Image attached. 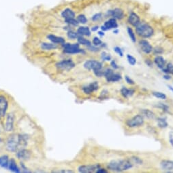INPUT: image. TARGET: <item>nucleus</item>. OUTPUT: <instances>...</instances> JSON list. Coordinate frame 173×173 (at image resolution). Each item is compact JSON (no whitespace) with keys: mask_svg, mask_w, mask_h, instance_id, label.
I'll return each instance as SVG.
<instances>
[{"mask_svg":"<svg viewBox=\"0 0 173 173\" xmlns=\"http://www.w3.org/2000/svg\"><path fill=\"white\" fill-rule=\"evenodd\" d=\"M157 124L158 126L160 128H166L168 126V124L167 121H166V119L165 117H158L157 118Z\"/></svg>","mask_w":173,"mask_h":173,"instance_id":"cd10ccee","label":"nucleus"},{"mask_svg":"<svg viewBox=\"0 0 173 173\" xmlns=\"http://www.w3.org/2000/svg\"><path fill=\"white\" fill-rule=\"evenodd\" d=\"M41 48H42L43 50H55L57 48V44H54V43H42L41 44Z\"/></svg>","mask_w":173,"mask_h":173,"instance_id":"bb28decb","label":"nucleus"},{"mask_svg":"<svg viewBox=\"0 0 173 173\" xmlns=\"http://www.w3.org/2000/svg\"><path fill=\"white\" fill-rule=\"evenodd\" d=\"M114 51L115 52L117 53V54L119 55V56L121 57H123V50H121V48H119V46H115L114 48Z\"/></svg>","mask_w":173,"mask_h":173,"instance_id":"a18cd8bd","label":"nucleus"},{"mask_svg":"<svg viewBox=\"0 0 173 173\" xmlns=\"http://www.w3.org/2000/svg\"><path fill=\"white\" fill-rule=\"evenodd\" d=\"M100 168V166L99 164H94V165H83L79 167V172L81 173H91L96 172L97 170Z\"/></svg>","mask_w":173,"mask_h":173,"instance_id":"1a4fd4ad","label":"nucleus"},{"mask_svg":"<svg viewBox=\"0 0 173 173\" xmlns=\"http://www.w3.org/2000/svg\"><path fill=\"white\" fill-rule=\"evenodd\" d=\"M98 34L100 35V37H104L105 35V33H104V31H100L98 32Z\"/></svg>","mask_w":173,"mask_h":173,"instance_id":"13d9d810","label":"nucleus"},{"mask_svg":"<svg viewBox=\"0 0 173 173\" xmlns=\"http://www.w3.org/2000/svg\"><path fill=\"white\" fill-rule=\"evenodd\" d=\"M15 120V115L13 113H8V115L6 117L5 129L7 132H10L13 130L14 123Z\"/></svg>","mask_w":173,"mask_h":173,"instance_id":"9b49d317","label":"nucleus"},{"mask_svg":"<svg viewBox=\"0 0 173 173\" xmlns=\"http://www.w3.org/2000/svg\"><path fill=\"white\" fill-rule=\"evenodd\" d=\"M96 172L97 173H107V172H108V171H107L106 169H104V168H98V170H97Z\"/></svg>","mask_w":173,"mask_h":173,"instance_id":"603ef678","label":"nucleus"},{"mask_svg":"<svg viewBox=\"0 0 173 173\" xmlns=\"http://www.w3.org/2000/svg\"><path fill=\"white\" fill-rule=\"evenodd\" d=\"M154 63L156 65L158 68L162 70L166 66V60L163 56H157L154 58Z\"/></svg>","mask_w":173,"mask_h":173,"instance_id":"aec40b11","label":"nucleus"},{"mask_svg":"<svg viewBox=\"0 0 173 173\" xmlns=\"http://www.w3.org/2000/svg\"><path fill=\"white\" fill-rule=\"evenodd\" d=\"M99 87H100V85H99L98 81H93V82L90 83L89 84L84 85L82 88V90H83V92L86 94H91L94 91L98 90L99 89Z\"/></svg>","mask_w":173,"mask_h":173,"instance_id":"9d476101","label":"nucleus"},{"mask_svg":"<svg viewBox=\"0 0 173 173\" xmlns=\"http://www.w3.org/2000/svg\"><path fill=\"white\" fill-rule=\"evenodd\" d=\"M92 42H93V44L96 46H100L102 44V40H101L98 37H94V39H93Z\"/></svg>","mask_w":173,"mask_h":173,"instance_id":"79ce46f5","label":"nucleus"},{"mask_svg":"<svg viewBox=\"0 0 173 173\" xmlns=\"http://www.w3.org/2000/svg\"><path fill=\"white\" fill-rule=\"evenodd\" d=\"M104 25L105 26V27L106 28L107 31L110 29H115V28H118L119 26V24L117 23V20L114 18H111L108 20H106V21L104 22Z\"/></svg>","mask_w":173,"mask_h":173,"instance_id":"dca6fc26","label":"nucleus"},{"mask_svg":"<svg viewBox=\"0 0 173 173\" xmlns=\"http://www.w3.org/2000/svg\"><path fill=\"white\" fill-rule=\"evenodd\" d=\"M21 169H23V172H31V171L29 170L23 163H21Z\"/></svg>","mask_w":173,"mask_h":173,"instance_id":"864d4df0","label":"nucleus"},{"mask_svg":"<svg viewBox=\"0 0 173 173\" xmlns=\"http://www.w3.org/2000/svg\"><path fill=\"white\" fill-rule=\"evenodd\" d=\"M121 94L125 99H128L129 97H132L135 93V90L133 88H127V87H122L121 89Z\"/></svg>","mask_w":173,"mask_h":173,"instance_id":"a211bd4d","label":"nucleus"},{"mask_svg":"<svg viewBox=\"0 0 173 173\" xmlns=\"http://www.w3.org/2000/svg\"><path fill=\"white\" fill-rule=\"evenodd\" d=\"M168 88H169V90H170V91L172 92H173V87L172 86V85H168Z\"/></svg>","mask_w":173,"mask_h":173,"instance_id":"680f3d73","label":"nucleus"},{"mask_svg":"<svg viewBox=\"0 0 173 173\" xmlns=\"http://www.w3.org/2000/svg\"><path fill=\"white\" fill-rule=\"evenodd\" d=\"M127 60L128 61L129 64L132 66H134L136 64V59L130 54H127Z\"/></svg>","mask_w":173,"mask_h":173,"instance_id":"4c0bfd02","label":"nucleus"},{"mask_svg":"<svg viewBox=\"0 0 173 173\" xmlns=\"http://www.w3.org/2000/svg\"><path fill=\"white\" fill-rule=\"evenodd\" d=\"M87 49L89 51H91V52H98L100 51V48H98V46H96L92 44H91L90 46H87Z\"/></svg>","mask_w":173,"mask_h":173,"instance_id":"c03bdc74","label":"nucleus"},{"mask_svg":"<svg viewBox=\"0 0 173 173\" xmlns=\"http://www.w3.org/2000/svg\"><path fill=\"white\" fill-rule=\"evenodd\" d=\"M145 64L147 65V66H149V67H153V63L152 62V60H150L149 58L145 59Z\"/></svg>","mask_w":173,"mask_h":173,"instance_id":"8fccbe9b","label":"nucleus"},{"mask_svg":"<svg viewBox=\"0 0 173 173\" xmlns=\"http://www.w3.org/2000/svg\"><path fill=\"white\" fill-rule=\"evenodd\" d=\"M0 117H1V115H0Z\"/></svg>","mask_w":173,"mask_h":173,"instance_id":"0e129e2a","label":"nucleus"},{"mask_svg":"<svg viewBox=\"0 0 173 173\" xmlns=\"http://www.w3.org/2000/svg\"><path fill=\"white\" fill-rule=\"evenodd\" d=\"M77 41L79 44L83 45V46H86V47L90 46V45L91 44V43L89 40H86V39H85V38H83V36H81V35H79V38H77Z\"/></svg>","mask_w":173,"mask_h":173,"instance_id":"c85d7f7f","label":"nucleus"},{"mask_svg":"<svg viewBox=\"0 0 173 173\" xmlns=\"http://www.w3.org/2000/svg\"><path fill=\"white\" fill-rule=\"evenodd\" d=\"M61 15L64 19L68 18H72L75 17V12L70 8H65L64 10H63L61 12Z\"/></svg>","mask_w":173,"mask_h":173,"instance_id":"412c9836","label":"nucleus"},{"mask_svg":"<svg viewBox=\"0 0 173 173\" xmlns=\"http://www.w3.org/2000/svg\"><path fill=\"white\" fill-rule=\"evenodd\" d=\"M162 72L166 73V74H172L173 75V64L172 63H168L164 68L162 69Z\"/></svg>","mask_w":173,"mask_h":173,"instance_id":"c756f323","label":"nucleus"},{"mask_svg":"<svg viewBox=\"0 0 173 173\" xmlns=\"http://www.w3.org/2000/svg\"><path fill=\"white\" fill-rule=\"evenodd\" d=\"M125 80L126 81L127 83H128L129 85H134L135 82L132 79L130 78V77H129L128 75H125Z\"/></svg>","mask_w":173,"mask_h":173,"instance_id":"49530a36","label":"nucleus"},{"mask_svg":"<svg viewBox=\"0 0 173 173\" xmlns=\"http://www.w3.org/2000/svg\"><path fill=\"white\" fill-rule=\"evenodd\" d=\"M132 159L134 162H135L137 164H142V163H143V160L141 158H138V157H133Z\"/></svg>","mask_w":173,"mask_h":173,"instance_id":"09e8293b","label":"nucleus"},{"mask_svg":"<svg viewBox=\"0 0 173 173\" xmlns=\"http://www.w3.org/2000/svg\"><path fill=\"white\" fill-rule=\"evenodd\" d=\"M94 73L96 77H102L104 76V69H99V70L94 71Z\"/></svg>","mask_w":173,"mask_h":173,"instance_id":"37998d69","label":"nucleus"},{"mask_svg":"<svg viewBox=\"0 0 173 173\" xmlns=\"http://www.w3.org/2000/svg\"><path fill=\"white\" fill-rule=\"evenodd\" d=\"M127 33H128V35L129 37V38H130V40H132V42L133 43H136V35L134 33V32L132 28L128 26V27L127 28Z\"/></svg>","mask_w":173,"mask_h":173,"instance_id":"2f4dec72","label":"nucleus"},{"mask_svg":"<svg viewBox=\"0 0 173 173\" xmlns=\"http://www.w3.org/2000/svg\"><path fill=\"white\" fill-rule=\"evenodd\" d=\"M127 22L132 26L136 27L141 22V18H140L139 16L136 13H135L134 12H131L129 13L128 18H127Z\"/></svg>","mask_w":173,"mask_h":173,"instance_id":"4468645a","label":"nucleus"},{"mask_svg":"<svg viewBox=\"0 0 173 173\" xmlns=\"http://www.w3.org/2000/svg\"><path fill=\"white\" fill-rule=\"evenodd\" d=\"M0 142H1V138H0Z\"/></svg>","mask_w":173,"mask_h":173,"instance_id":"e2e57ef3","label":"nucleus"},{"mask_svg":"<svg viewBox=\"0 0 173 173\" xmlns=\"http://www.w3.org/2000/svg\"><path fill=\"white\" fill-rule=\"evenodd\" d=\"M67 36L69 39H71V40H75V39H77L79 37V35L77 32L74 31L72 30H69L67 32Z\"/></svg>","mask_w":173,"mask_h":173,"instance_id":"72a5a7b5","label":"nucleus"},{"mask_svg":"<svg viewBox=\"0 0 173 173\" xmlns=\"http://www.w3.org/2000/svg\"><path fill=\"white\" fill-rule=\"evenodd\" d=\"M53 172H73V171L63 170H59V171H53Z\"/></svg>","mask_w":173,"mask_h":173,"instance_id":"6e6d98bb","label":"nucleus"},{"mask_svg":"<svg viewBox=\"0 0 173 173\" xmlns=\"http://www.w3.org/2000/svg\"><path fill=\"white\" fill-rule=\"evenodd\" d=\"M9 157L7 155H4L0 157V166L4 168H8L9 165Z\"/></svg>","mask_w":173,"mask_h":173,"instance_id":"b1692460","label":"nucleus"},{"mask_svg":"<svg viewBox=\"0 0 173 173\" xmlns=\"http://www.w3.org/2000/svg\"><path fill=\"white\" fill-rule=\"evenodd\" d=\"M98 28H99V26L98 25H96V26H93V27H91V31H97L98 30Z\"/></svg>","mask_w":173,"mask_h":173,"instance_id":"4d7b16f0","label":"nucleus"},{"mask_svg":"<svg viewBox=\"0 0 173 173\" xmlns=\"http://www.w3.org/2000/svg\"><path fill=\"white\" fill-rule=\"evenodd\" d=\"M103 18V14L102 13H101V12H98V13H96L95 14L94 16L91 17V20L93 21H100Z\"/></svg>","mask_w":173,"mask_h":173,"instance_id":"58836bf2","label":"nucleus"},{"mask_svg":"<svg viewBox=\"0 0 173 173\" xmlns=\"http://www.w3.org/2000/svg\"><path fill=\"white\" fill-rule=\"evenodd\" d=\"M63 48V52L65 54H85V51L83 49H81L79 46V44H62Z\"/></svg>","mask_w":173,"mask_h":173,"instance_id":"20e7f679","label":"nucleus"},{"mask_svg":"<svg viewBox=\"0 0 173 173\" xmlns=\"http://www.w3.org/2000/svg\"><path fill=\"white\" fill-rule=\"evenodd\" d=\"M119 33V30L118 29V28H115L114 30H113V33L114 34H115V35H117V34H118Z\"/></svg>","mask_w":173,"mask_h":173,"instance_id":"bf43d9fd","label":"nucleus"},{"mask_svg":"<svg viewBox=\"0 0 173 173\" xmlns=\"http://www.w3.org/2000/svg\"><path fill=\"white\" fill-rule=\"evenodd\" d=\"M110 65L114 70H117V69H118L119 68V65L117 64L116 61H115V60H112L110 61Z\"/></svg>","mask_w":173,"mask_h":173,"instance_id":"de8ad7c7","label":"nucleus"},{"mask_svg":"<svg viewBox=\"0 0 173 173\" xmlns=\"http://www.w3.org/2000/svg\"><path fill=\"white\" fill-rule=\"evenodd\" d=\"M136 33L143 38H149L153 35L154 29L151 25L145 22H140L136 26Z\"/></svg>","mask_w":173,"mask_h":173,"instance_id":"7ed1b4c3","label":"nucleus"},{"mask_svg":"<svg viewBox=\"0 0 173 173\" xmlns=\"http://www.w3.org/2000/svg\"><path fill=\"white\" fill-rule=\"evenodd\" d=\"M8 107V101L3 95H0V115L4 117L7 112Z\"/></svg>","mask_w":173,"mask_h":173,"instance_id":"ddd939ff","label":"nucleus"},{"mask_svg":"<svg viewBox=\"0 0 173 173\" xmlns=\"http://www.w3.org/2000/svg\"><path fill=\"white\" fill-rule=\"evenodd\" d=\"M56 67L58 69L62 71H70L72 70L73 68H75V63L72 60L69 59V60H63L59 61L56 63Z\"/></svg>","mask_w":173,"mask_h":173,"instance_id":"423d86ee","label":"nucleus"},{"mask_svg":"<svg viewBox=\"0 0 173 173\" xmlns=\"http://www.w3.org/2000/svg\"><path fill=\"white\" fill-rule=\"evenodd\" d=\"M77 20H78V22H79V24L81 23L85 24L87 22V18H86L85 14H79V15L77 16Z\"/></svg>","mask_w":173,"mask_h":173,"instance_id":"c9c22d12","label":"nucleus"},{"mask_svg":"<svg viewBox=\"0 0 173 173\" xmlns=\"http://www.w3.org/2000/svg\"><path fill=\"white\" fill-rule=\"evenodd\" d=\"M126 126L129 128H138L143 126L145 124V118L141 114H138L132 117L130 119H128L125 122Z\"/></svg>","mask_w":173,"mask_h":173,"instance_id":"39448f33","label":"nucleus"},{"mask_svg":"<svg viewBox=\"0 0 173 173\" xmlns=\"http://www.w3.org/2000/svg\"><path fill=\"white\" fill-rule=\"evenodd\" d=\"M8 168H9L10 170H11L12 172H20V170L18 168L17 164H16V161L14 160V159H12L10 160L9 162V165H8Z\"/></svg>","mask_w":173,"mask_h":173,"instance_id":"a878e982","label":"nucleus"},{"mask_svg":"<svg viewBox=\"0 0 173 173\" xmlns=\"http://www.w3.org/2000/svg\"><path fill=\"white\" fill-rule=\"evenodd\" d=\"M163 78L164 79H166V80H170V79H171V76H170V74H166L163 76Z\"/></svg>","mask_w":173,"mask_h":173,"instance_id":"5fc2aeb1","label":"nucleus"},{"mask_svg":"<svg viewBox=\"0 0 173 173\" xmlns=\"http://www.w3.org/2000/svg\"><path fill=\"white\" fill-rule=\"evenodd\" d=\"M16 157L20 160H27L30 158L31 153L30 151L25 149H21L16 153Z\"/></svg>","mask_w":173,"mask_h":173,"instance_id":"f3484780","label":"nucleus"},{"mask_svg":"<svg viewBox=\"0 0 173 173\" xmlns=\"http://www.w3.org/2000/svg\"><path fill=\"white\" fill-rule=\"evenodd\" d=\"M101 30L103 31H107L106 28L105 27L104 25H102V26H101Z\"/></svg>","mask_w":173,"mask_h":173,"instance_id":"052dcab7","label":"nucleus"},{"mask_svg":"<svg viewBox=\"0 0 173 173\" xmlns=\"http://www.w3.org/2000/svg\"><path fill=\"white\" fill-rule=\"evenodd\" d=\"M155 107L159 108V109H162V111H163L164 112H165V113H169V111H170L169 106H168V105H166V103H159L155 105Z\"/></svg>","mask_w":173,"mask_h":173,"instance_id":"7c9ffc66","label":"nucleus"},{"mask_svg":"<svg viewBox=\"0 0 173 173\" xmlns=\"http://www.w3.org/2000/svg\"><path fill=\"white\" fill-rule=\"evenodd\" d=\"M108 91L106 90H104L102 91L101 92L100 97H99V99L100 100H104V99H107L108 97Z\"/></svg>","mask_w":173,"mask_h":173,"instance_id":"a19ab883","label":"nucleus"},{"mask_svg":"<svg viewBox=\"0 0 173 173\" xmlns=\"http://www.w3.org/2000/svg\"><path fill=\"white\" fill-rule=\"evenodd\" d=\"M77 33L81 36L89 37L91 35V30L87 26H80L77 29Z\"/></svg>","mask_w":173,"mask_h":173,"instance_id":"5701e85b","label":"nucleus"},{"mask_svg":"<svg viewBox=\"0 0 173 173\" xmlns=\"http://www.w3.org/2000/svg\"><path fill=\"white\" fill-rule=\"evenodd\" d=\"M160 167L162 170H166L167 172H171L173 171V161L164 160L160 162Z\"/></svg>","mask_w":173,"mask_h":173,"instance_id":"2eb2a0df","label":"nucleus"},{"mask_svg":"<svg viewBox=\"0 0 173 173\" xmlns=\"http://www.w3.org/2000/svg\"><path fill=\"white\" fill-rule=\"evenodd\" d=\"M47 38L51 41L52 43L54 44H63L65 42V39L62 37H59L54 35L50 34L47 36Z\"/></svg>","mask_w":173,"mask_h":173,"instance_id":"6ab92c4d","label":"nucleus"},{"mask_svg":"<svg viewBox=\"0 0 173 173\" xmlns=\"http://www.w3.org/2000/svg\"><path fill=\"white\" fill-rule=\"evenodd\" d=\"M153 52L154 54L156 55H160L163 54L164 52V49L160 46H156L155 48H153Z\"/></svg>","mask_w":173,"mask_h":173,"instance_id":"ea45409f","label":"nucleus"},{"mask_svg":"<svg viewBox=\"0 0 173 173\" xmlns=\"http://www.w3.org/2000/svg\"><path fill=\"white\" fill-rule=\"evenodd\" d=\"M101 59L103 61H110L112 59V56L106 52H102L101 54Z\"/></svg>","mask_w":173,"mask_h":173,"instance_id":"e433bc0d","label":"nucleus"},{"mask_svg":"<svg viewBox=\"0 0 173 173\" xmlns=\"http://www.w3.org/2000/svg\"><path fill=\"white\" fill-rule=\"evenodd\" d=\"M84 68L89 71H96L102 69V63L96 60H89L84 63Z\"/></svg>","mask_w":173,"mask_h":173,"instance_id":"0eeeda50","label":"nucleus"},{"mask_svg":"<svg viewBox=\"0 0 173 173\" xmlns=\"http://www.w3.org/2000/svg\"><path fill=\"white\" fill-rule=\"evenodd\" d=\"M132 167V163L127 160H113L107 165V168L114 172H123Z\"/></svg>","mask_w":173,"mask_h":173,"instance_id":"f03ea898","label":"nucleus"},{"mask_svg":"<svg viewBox=\"0 0 173 173\" xmlns=\"http://www.w3.org/2000/svg\"><path fill=\"white\" fill-rule=\"evenodd\" d=\"M141 115L144 117V118H147L149 120H153L155 118V113L151 110L147 109H143L141 110Z\"/></svg>","mask_w":173,"mask_h":173,"instance_id":"4be33fe9","label":"nucleus"},{"mask_svg":"<svg viewBox=\"0 0 173 173\" xmlns=\"http://www.w3.org/2000/svg\"><path fill=\"white\" fill-rule=\"evenodd\" d=\"M169 142L170 144L173 147V130L169 132Z\"/></svg>","mask_w":173,"mask_h":173,"instance_id":"3c124183","label":"nucleus"},{"mask_svg":"<svg viewBox=\"0 0 173 173\" xmlns=\"http://www.w3.org/2000/svg\"><path fill=\"white\" fill-rule=\"evenodd\" d=\"M27 137L21 134H11L6 141V149L10 152H16L20 147L26 146Z\"/></svg>","mask_w":173,"mask_h":173,"instance_id":"f257e3e1","label":"nucleus"},{"mask_svg":"<svg viewBox=\"0 0 173 173\" xmlns=\"http://www.w3.org/2000/svg\"><path fill=\"white\" fill-rule=\"evenodd\" d=\"M152 94H153V97L157 98V99H160L162 100H166L167 99V96H166L164 93L161 92L153 91V92H152Z\"/></svg>","mask_w":173,"mask_h":173,"instance_id":"473e14b6","label":"nucleus"},{"mask_svg":"<svg viewBox=\"0 0 173 173\" xmlns=\"http://www.w3.org/2000/svg\"><path fill=\"white\" fill-rule=\"evenodd\" d=\"M121 79H122V77H121V74L113 73L110 76H109L108 78H106V79L108 82H117V81H120Z\"/></svg>","mask_w":173,"mask_h":173,"instance_id":"393cba45","label":"nucleus"},{"mask_svg":"<svg viewBox=\"0 0 173 173\" xmlns=\"http://www.w3.org/2000/svg\"><path fill=\"white\" fill-rule=\"evenodd\" d=\"M106 15L111 16V17L115 18L116 20H121L124 18L125 13L122 9L119 8H116L113 10H108L106 12Z\"/></svg>","mask_w":173,"mask_h":173,"instance_id":"6e6552de","label":"nucleus"},{"mask_svg":"<svg viewBox=\"0 0 173 173\" xmlns=\"http://www.w3.org/2000/svg\"><path fill=\"white\" fill-rule=\"evenodd\" d=\"M65 22H66L69 25H72V26H78L79 24V22H78V20L77 19H75V18H68V19H65Z\"/></svg>","mask_w":173,"mask_h":173,"instance_id":"f704fd0d","label":"nucleus"},{"mask_svg":"<svg viewBox=\"0 0 173 173\" xmlns=\"http://www.w3.org/2000/svg\"><path fill=\"white\" fill-rule=\"evenodd\" d=\"M139 46L143 52L146 54H149L153 52V46L147 40H141L139 42Z\"/></svg>","mask_w":173,"mask_h":173,"instance_id":"f8f14e48","label":"nucleus"}]
</instances>
